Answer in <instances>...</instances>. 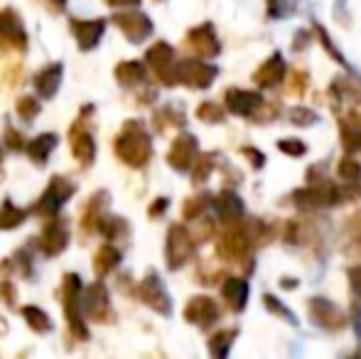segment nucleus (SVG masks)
Returning <instances> with one entry per match:
<instances>
[{"mask_svg":"<svg viewBox=\"0 0 361 359\" xmlns=\"http://www.w3.org/2000/svg\"><path fill=\"white\" fill-rule=\"evenodd\" d=\"M76 192V185L72 180L62 178V175H54L49 180L47 190L39 195L37 205L32 207V214L42 217V219H49V217H57L59 209L64 207V202H69Z\"/></svg>","mask_w":361,"mask_h":359,"instance_id":"39448f33","label":"nucleus"},{"mask_svg":"<svg viewBox=\"0 0 361 359\" xmlns=\"http://www.w3.org/2000/svg\"><path fill=\"white\" fill-rule=\"evenodd\" d=\"M0 163H3V148H0Z\"/></svg>","mask_w":361,"mask_h":359,"instance_id":"4d7b16f0","label":"nucleus"},{"mask_svg":"<svg viewBox=\"0 0 361 359\" xmlns=\"http://www.w3.org/2000/svg\"><path fill=\"white\" fill-rule=\"evenodd\" d=\"M214 209H216V217L221 219V224L231 226V224H238V221H241L243 202L233 190H224L221 195L214 197Z\"/></svg>","mask_w":361,"mask_h":359,"instance_id":"5701e85b","label":"nucleus"},{"mask_svg":"<svg viewBox=\"0 0 361 359\" xmlns=\"http://www.w3.org/2000/svg\"><path fill=\"white\" fill-rule=\"evenodd\" d=\"M337 173L344 182H359L361 180V165L359 160L352 158V153H347L337 165Z\"/></svg>","mask_w":361,"mask_h":359,"instance_id":"58836bf2","label":"nucleus"},{"mask_svg":"<svg viewBox=\"0 0 361 359\" xmlns=\"http://www.w3.org/2000/svg\"><path fill=\"white\" fill-rule=\"evenodd\" d=\"M241 155H243V158H248L251 168H256V170L266 165V155H263L261 150H256V148H241Z\"/></svg>","mask_w":361,"mask_h":359,"instance_id":"09e8293b","label":"nucleus"},{"mask_svg":"<svg viewBox=\"0 0 361 359\" xmlns=\"http://www.w3.org/2000/svg\"><path fill=\"white\" fill-rule=\"evenodd\" d=\"M238 330H221L216 332V335L209 337V352L214 357H226L228 352H231V345L233 340H236Z\"/></svg>","mask_w":361,"mask_h":359,"instance_id":"c9c22d12","label":"nucleus"},{"mask_svg":"<svg viewBox=\"0 0 361 359\" xmlns=\"http://www.w3.org/2000/svg\"><path fill=\"white\" fill-rule=\"evenodd\" d=\"M109 202H111V195L106 190H99L96 195L89 197L84 214H81V229H84L86 234H94V231H99V221L104 219Z\"/></svg>","mask_w":361,"mask_h":359,"instance_id":"4be33fe9","label":"nucleus"},{"mask_svg":"<svg viewBox=\"0 0 361 359\" xmlns=\"http://www.w3.org/2000/svg\"><path fill=\"white\" fill-rule=\"evenodd\" d=\"M5 145H8V150H13V153H23V150L27 148V140L23 138L20 130L8 128L5 130Z\"/></svg>","mask_w":361,"mask_h":359,"instance_id":"a18cd8bd","label":"nucleus"},{"mask_svg":"<svg viewBox=\"0 0 361 359\" xmlns=\"http://www.w3.org/2000/svg\"><path fill=\"white\" fill-rule=\"evenodd\" d=\"M111 23H114L116 28L126 35V39L133 44H143L145 39L152 37V30H155L152 20L138 8H128V10H121V13H114Z\"/></svg>","mask_w":361,"mask_h":359,"instance_id":"1a4fd4ad","label":"nucleus"},{"mask_svg":"<svg viewBox=\"0 0 361 359\" xmlns=\"http://www.w3.org/2000/svg\"><path fill=\"white\" fill-rule=\"evenodd\" d=\"M99 234L104 236L106 241H123L128 244L130 241V226L123 217H111V214H104V219L99 221Z\"/></svg>","mask_w":361,"mask_h":359,"instance_id":"bb28decb","label":"nucleus"},{"mask_svg":"<svg viewBox=\"0 0 361 359\" xmlns=\"http://www.w3.org/2000/svg\"><path fill=\"white\" fill-rule=\"evenodd\" d=\"M290 121H293L295 126H314L317 123V114H314L312 109H305V106H295V109L290 111Z\"/></svg>","mask_w":361,"mask_h":359,"instance_id":"37998d69","label":"nucleus"},{"mask_svg":"<svg viewBox=\"0 0 361 359\" xmlns=\"http://www.w3.org/2000/svg\"><path fill=\"white\" fill-rule=\"evenodd\" d=\"M114 153L123 165L143 170L152 160V138L143 121H126L114 138Z\"/></svg>","mask_w":361,"mask_h":359,"instance_id":"f257e3e1","label":"nucleus"},{"mask_svg":"<svg viewBox=\"0 0 361 359\" xmlns=\"http://www.w3.org/2000/svg\"><path fill=\"white\" fill-rule=\"evenodd\" d=\"M224 109L214 101H204V104L197 106V118L204 121V123H221L224 121Z\"/></svg>","mask_w":361,"mask_h":359,"instance_id":"ea45409f","label":"nucleus"},{"mask_svg":"<svg viewBox=\"0 0 361 359\" xmlns=\"http://www.w3.org/2000/svg\"><path fill=\"white\" fill-rule=\"evenodd\" d=\"M20 315H23V320L27 322V327L35 332V335H49V332L54 330L52 317H49L47 312L42 310V308L25 305V308H20Z\"/></svg>","mask_w":361,"mask_h":359,"instance_id":"c756f323","label":"nucleus"},{"mask_svg":"<svg viewBox=\"0 0 361 359\" xmlns=\"http://www.w3.org/2000/svg\"><path fill=\"white\" fill-rule=\"evenodd\" d=\"M200 158V143L192 133H182L172 140L170 150H167V163L177 173H190L195 160Z\"/></svg>","mask_w":361,"mask_h":359,"instance_id":"4468645a","label":"nucleus"},{"mask_svg":"<svg viewBox=\"0 0 361 359\" xmlns=\"http://www.w3.org/2000/svg\"><path fill=\"white\" fill-rule=\"evenodd\" d=\"M314 32H317V37H319V44H322V47H324V52H327L329 57L334 59V62H339V64H342L344 69H352V67H349V62H347V59L342 57V52H339V49L334 47V42H332V37H329V35H327V30H324V28H322V25H319V23H314Z\"/></svg>","mask_w":361,"mask_h":359,"instance_id":"4c0bfd02","label":"nucleus"},{"mask_svg":"<svg viewBox=\"0 0 361 359\" xmlns=\"http://www.w3.org/2000/svg\"><path fill=\"white\" fill-rule=\"evenodd\" d=\"M251 249H253V236L248 231V226H236V224H231V229L224 231L216 244V254L224 261H228V264L251 261Z\"/></svg>","mask_w":361,"mask_h":359,"instance_id":"6e6552de","label":"nucleus"},{"mask_svg":"<svg viewBox=\"0 0 361 359\" xmlns=\"http://www.w3.org/2000/svg\"><path fill=\"white\" fill-rule=\"evenodd\" d=\"M182 315H185V320L190 322V325H197V327H202V330H207V327H212L219 320V305L209 296H195V298H190V303L185 305Z\"/></svg>","mask_w":361,"mask_h":359,"instance_id":"a211bd4d","label":"nucleus"},{"mask_svg":"<svg viewBox=\"0 0 361 359\" xmlns=\"http://www.w3.org/2000/svg\"><path fill=\"white\" fill-rule=\"evenodd\" d=\"M185 44L190 52H195L197 57L202 59H212L221 52V42L216 37V30L212 23H204V25H197L187 32L185 37Z\"/></svg>","mask_w":361,"mask_h":359,"instance_id":"2eb2a0df","label":"nucleus"},{"mask_svg":"<svg viewBox=\"0 0 361 359\" xmlns=\"http://www.w3.org/2000/svg\"><path fill=\"white\" fill-rule=\"evenodd\" d=\"M295 13V0H268L271 18H290Z\"/></svg>","mask_w":361,"mask_h":359,"instance_id":"79ce46f5","label":"nucleus"},{"mask_svg":"<svg viewBox=\"0 0 361 359\" xmlns=\"http://www.w3.org/2000/svg\"><path fill=\"white\" fill-rule=\"evenodd\" d=\"M185 121V111L177 104H165L162 109H157L152 114V126H155L157 133H165L167 128H182Z\"/></svg>","mask_w":361,"mask_h":359,"instance_id":"cd10ccee","label":"nucleus"},{"mask_svg":"<svg viewBox=\"0 0 361 359\" xmlns=\"http://www.w3.org/2000/svg\"><path fill=\"white\" fill-rule=\"evenodd\" d=\"M219 77L214 64H207L200 59H182L175 64V84H185L190 89H209L212 82Z\"/></svg>","mask_w":361,"mask_h":359,"instance_id":"9b49d317","label":"nucleus"},{"mask_svg":"<svg viewBox=\"0 0 361 359\" xmlns=\"http://www.w3.org/2000/svg\"><path fill=\"white\" fill-rule=\"evenodd\" d=\"M133 296L138 298L145 308L157 312V315H162V317L172 315V298H170V293H167L162 278L157 276V271H147V276L133 288Z\"/></svg>","mask_w":361,"mask_h":359,"instance_id":"20e7f679","label":"nucleus"},{"mask_svg":"<svg viewBox=\"0 0 361 359\" xmlns=\"http://www.w3.org/2000/svg\"><path fill=\"white\" fill-rule=\"evenodd\" d=\"M224 104L231 111L233 116H243V118H253L258 109H261L266 101L258 91H248V89H228L224 96Z\"/></svg>","mask_w":361,"mask_h":359,"instance_id":"6ab92c4d","label":"nucleus"},{"mask_svg":"<svg viewBox=\"0 0 361 359\" xmlns=\"http://www.w3.org/2000/svg\"><path fill=\"white\" fill-rule=\"evenodd\" d=\"M167 205H170V200H167V197H157V200L147 207V217H150V219L162 217V214H165V209H167Z\"/></svg>","mask_w":361,"mask_h":359,"instance_id":"8fccbe9b","label":"nucleus"},{"mask_svg":"<svg viewBox=\"0 0 361 359\" xmlns=\"http://www.w3.org/2000/svg\"><path fill=\"white\" fill-rule=\"evenodd\" d=\"M295 286H298V283H295L293 278H283V288H288V291H293Z\"/></svg>","mask_w":361,"mask_h":359,"instance_id":"6e6d98bb","label":"nucleus"},{"mask_svg":"<svg viewBox=\"0 0 361 359\" xmlns=\"http://www.w3.org/2000/svg\"><path fill=\"white\" fill-rule=\"evenodd\" d=\"M116 79H118L121 87L130 89V87H138L147 79V67L143 62H135V59H126L116 67Z\"/></svg>","mask_w":361,"mask_h":359,"instance_id":"c85d7f7f","label":"nucleus"},{"mask_svg":"<svg viewBox=\"0 0 361 359\" xmlns=\"http://www.w3.org/2000/svg\"><path fill=\"white\" fill-rule=\"evenodd\" d=\"M197 251V241L190 231L182 224H172L167 229V241H165V261L170 271H180L187 261H192Z\"/></svg>","mask_w":361,"mask_h":359,"instance_id":"0eeeda50","label":"nucleus"},{"mask_svg":"<svg viewBox=\"0 0 361 359\" xmlns=\"http://www.w3.org/2000/svg\"><path fill=\"white\" fill-rule=\"evenodd\" d=\"M145 64L152 69L157 82H162L165 87H177L175 84V49H172V44L160 39V42H155L152 47H147Z\"/></svg>","mask_w":361,"mask_h":359,"instance_id":"ddd939ff","label":"nucleus"},{"mask_svg":"<svg viewBox=\"0 0 361 359\" xmlns=\"http://www.w3.org/2000/svg\"><path fill=\"white\" fill-rule=\"evenodd\" d=\"M307 74L305 72H293L290 74V87H288V94L290 96H302L307 91Z\"/></svg>","mask_w":361,"mask_h":359,"instance_id":"49530a36","label":"nucleus"},{"mask_svg":"<svg viewBox=\"0 0 361 359\" xmlns=\"http://www.w3.org/2000/svg\"><path fill=\"white\" fill-rule=\"evenodd\" d=\"M216 153H202L200 158L195 160V165H192V182L195 185H202V182H207V178H209L212 173H214L216 168Z\"/></svg>","mask_w":361,"mask_h":359,"instance_id":"f704fd0d","label":"nucleus"},{"mask_svg":"<svg viewBox=\"0 0 361 359\" xmlns=\"http://www.w3.org/2000/svg\"><path fill=\"white\" fill-rule=\"evenodd\" d=\"M39 111H42V104H39L35 96H23V99L15 104V114H18V118L25 121V123H32L39 116Z\"/></svg>","mask_w":361,"mask_h":359,"instance_id":"e433bc0d","label":"nucleus"},{"mask_svg":"<svg viewBox=\"0 0 361 359\" xmlns=\"http://www.w3.org/2000/svg\"><path fill=\"white\" fill-rule=\"evenodd\" d=\"M349 283H352L354 293H357V296L361 298V264L349 269Z\"/></svg>","mask_w":361,"mask_h":359,"instance_id":"864d4df0","label":"nucleus"},{"mask_svg":"<svg viewBox=\"0 0 361 359\" xmlns=\"http://www.w3.org/2000/svg\"><path fill=\"white\" fill-rule=\"evenodd\" d=\"M106 25H109L106 18H96V20L72 18L69 20V30H72L81 52H91V49L99 47L101 37H104V32H106Z\"/></svg>","mask_w":361,"mask_h":359,"instance_id":"dca6fc26","label":"nucleus"},{"mask_svg":"<svg viewBox=\"0 0 361 359\" xmlns=\"http://www.w3.org/2000/svg\"><path fill=\"white\" fill-rule=\"evenodd\" d=\"M57 143H59L57 133H39V135H35L32 140H27L25 153H27V158L32 160L37 168H44L49 155H52L54 148H57Z\"/></svg>","mask_w":361,"mask_h":359,"instance_id":"393cba45","label":"nucleus"},{"mask_svg":"<svg viewBox=\"0 0 361 359\" xmlns=\"http://www.w3.org/2000/svg\"><path fill=\"white\" fill-rule=\"evenodd\" d=\"M248 291H251V288H248L246 278H236V276L226 278V281L221 283V298L228 305V310L241 312L248 303Z\"/></svg>","mask_w":361,"mask_h":359,"instance_id":"b1692460","label":"nucleus"},{"mask_svg":"<svg viewBox=\"0 0 361 359\" xmlns=\"http://www.w3.org/2000/svg\"><path fill=\"white\" fill-rule=\"evenodd\" d=\"M106 5H111V8H138L140 0H106Z\"/></svg>","mask_w":361,"mask_h":359,"instance_id":"5fc2aeb1","label":"nucleus"},{"mask_svg":"<svg viewBox=\"0 0 361 359\" xmlns=\"http://www.w3.org/2000/svg\"><path fill=\"white\" fill-rule=\"evenodd\" d=\"M278 114H281V109H278L276 104H268V101H266V104H263L261 109H258L256 114H253V121H261V123H266V121L276 118Z\"/></svg>","mask_w":361,"mask_h":359,"instance_id":"de8ad7c7","label":"nucleus"},{"mask_svg":"<svg viewBox=\"0 0 361 359\" xmlns=\"http://www.w3.org/2000/svg\"><path fill=\"white\" fill-rule=\"evenodd\" d=\"M0 298H3L5 303H8L10 308H15V300H18V293H15L13 283L10 281H3L0 283Z\"/></svg>","mask_w":361,"mask_h":359,"instance_id":"3c124183","label":"nucleus"},{"mask_svg":"<svg viewBox=\"0 0 361 359\" xmlns=\"http://www.w3.org/2000/svg\"><path fill=\"white\" fill-rule=\"evenodd\" d=\"M27 30L23 25L18 10L13 8H3L0 10V49H18L25 52L27 49Z\"/></svg>","mask_w":361,"mask_h":359,"instance_id":"f8f14e48","label":"nucleus"},{"mask_svg":"<svg viewBox=\"0 0 361 359\" xmlns=\"http://www.w3.org/2000/svg\"><path fill=\"white\" fill-rule=\"evenodd\" d=\"M307 310H310V317H312L314 325L324 327V330L337 332V330H344V327H347V317H344L342 310H339L332 300H327V298H312Z\"/></svg>","mask_w":361,"mask_h":359,"instance_id":"f3484780","label":"nucleus"},{"mask_svg":"<svg viewBox=\"0 0 361 359\" xmlns=\"http://www.w3.org/2000/svg\"><path fill=\"white\" fill-rule=\"evenodd\" d=\"M81 278L79 273H67L62 281V305H64V320H67L69 335L79 342L89 340V327L84 320V308H81Z\"/></svg>","mask_w":361,"mask_h":359,"instance_id":"f03ea898","label":"nucleus"},{"mask_svg":"<svg viewBox=\"0 0 361 359\" xmlns=\"http://www.w3.org/2000/svg\"><path fill=\"white\" fill-rule=\"evenodd\" d=\"M96 114V106L94 104H86L81 106L79 116L69 128V148H72L74 160L81 165V168H91L96 160V138L89 128V116Z\"/></svg>","mask_w":361,"mask_h":359,"instance_id":"7ed1b4c3","label":"nucleus"},{"mask_svg":"<svg viewBox=\"0 0 361 359\" xmlns=\"http://www.w3.org/2000/svg\"><path fill=\"white\" fill-rule=\"evenodd\" d=\"M39 3L47 8V13H52V15H62L64 10H67V5H69V0H39Z\"/></svg>","mask_w":361,"mask_h":359,"instance_id":"603ef678","label":"nucleus"},{"mask_svg":"<svg viewBox=\"0 0 361 359\" xmlns=\"http://www.w3.org/2000/svg\"><path fill=\"white\" fill-rule=\"evenodd\" d=\"M283 77H286V59H283L281 52H276L256 69V74H253V82H256L261 89H273V87H278V84L283 82Z\"/></svg>","mask_w":361,"mask_h":359,"instance_id":"412c9836","label":"nucleus"},{"mask_svg":"<svg viewBox=\"0 0 361 359\" xmlns=\"http://www.w3.org/2000/svg\"><path fill=\"white\" fill-rule=\"evenodd\" d=\"M30 212L32 209L15 207L13 200H3V205H0V231H13V229H18V226H23Z\"/></svg>","mask_w":361,"mask_h":359,"instance_id":"7c9ffc66","label":"nucleus"},{"mask_svg":"<svg viewBox=\"0 0 361 359\" xmlns=\"http://www.w3.org/2000/svg\"><path fill=\"white\" fill-rule=\"evenodd\" d=\"M339 138L347 153H359L361 150V126L357 123V116L339 121Z\"/></svg>","mask_w":361,"mask_h":359,"instance_id":"2f4dec72","label":"nucleus"},{"mask_svg":"<svg viewBox=\"0 0 361 359\" xmlns=\"http://www.w3.org/2000/svg\"><path fill=\"white\" fill-rule=\"evenodd\" d=\"M62 77H64V67L62 62L47 64L44 69H39L35 74V91L39 94V99L49 101L59 94V87H62Z\"/></svg>","mask_w":361,"mask_h":359,"instance_id":"aec40b11","label":"nucleus"},{"mask_svg":"<svg viewBox=\"0 0 361 359\" xmlns=\"http://www.w3.org/2000/svg\"><path fill=\"white\" fill-rule=\"evenodd\" d=\"M263 303H266L268 312H273V315L283 317V320L290 322V325H298V317H295V312L290 310L288 305H283V303L278 300V298H273V296H263Z\"/></svg>","mask_w":361,"mask_h":359,"instance_id":"a19ab883","label":"nucleus"},{"mask_svg":"<svg viewBox=\"0 0 361 359\" xmlns=\"http://www.w3.org/2000/svg\"><path fill=\"white\" fill-rule=\"evenodd\" d=\"M209 205H214L209 192H202V195L190 197V200H185V205H182V219H185V221H197L202 214H204Z\"/></svg>","mask_w":361,"mask_h":359,"instance_id":"473e14b6","label":"nucleus"},{"mask_svg":"<svg viewBox=\"0 0 361 359\" xmlns=\"http://www.w3.org/2000/svg\"><path fill=\"white\" fill-rule=\"evenodd\" d=\"M8 261H10V264H5V269H8V266H13V271H18L23 278H32V273H35L32 246H23V249H18Z\"/></svg>","mask_w":361,"mask_h":359,"instance_id":"72a5a7b5","label":"nucleus"},{"mask_svg":"<svg viewBox=\"0 0 361 359\" xmlns=\"http://www.w3.org/2000/svg\"><path fill=\"white\" fill-rule=\"evenodd\" d=\"M72 241V231H69V221L62 219V217H49L47 224H44L42 234L35 239L37 249L42 251L47 259H54V256L64 254V249Z\"/></svg>","mask_w":361,"mask_h":359,"instance_id":"9d476101","label":"nucleus"},{"mask_svg":"<svg viewBox=\"0 0 361 359\" xmlns=\"http://www.w3.org/2000/svg\"><path fill=\"white\" fill-rule=\"evenodd\" d=\"M278 150L290 155V158H300V155L307 153V145L298 138H286V140H278Z\"/></svg>","mask_w":361,"mask_h":359,"instance_id":"c03bdc74","label":"nucleus"},{"mask_svg":"<svg viewBox=\"0 0 361 359\" xmlns=\"http://www.w3.org/2000/svg\"><path fill=\"white\" fill-rule=\"evenodd\" d=\"M81 308H84V315L89 320L99 322V325H109V322L116 320V312L111 308V296L104 278H99L89 288H84V293H81Z\"/></svg>","mask_w":361,"mask_h":359,"instance_id":"423d86ee","label":"nucleus"},{"mask_svg":"<svg viewBox=\"0 0 361 359\" xmlns=\"http://www.w3.org/2000/svg\"><path fill=\"white\" fill-rule=\"evenodd\" d=\"M121 249L114 244H104L99 246V251L94 254V273L96 278H106L109 273H114L121 264Z\"/></svg>","mask_w":361,"mask_h":359,"instance_id":"a878e982","label":"nucleus"}]
</instances>
